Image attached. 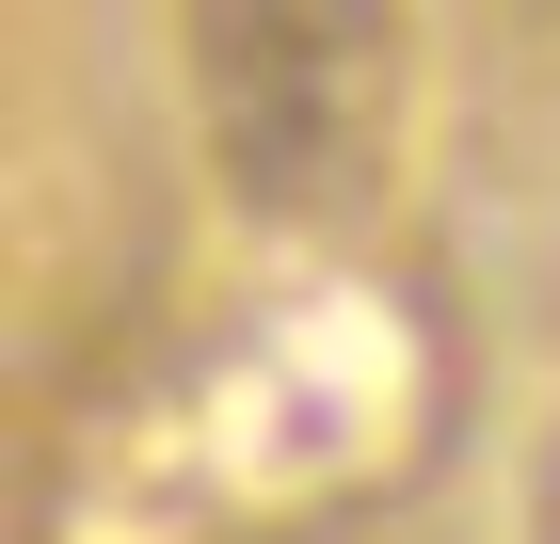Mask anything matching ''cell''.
<instances>
[{"instance_id": "6da1fadb", "label": "cell", "mask_w": 560, "mask_h": 544, "mask_svg": "<svg viewBox=\"0 0 560 544\" xmlns=\"http://www.w3.org/2000/svg\"><path fill=\"white\" fill-rule=\"evenodd\" d=\"M209 176L257 224H337L400 144V0H176Z\"/></svg>"}]
</instances>
